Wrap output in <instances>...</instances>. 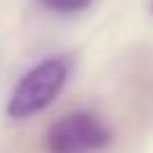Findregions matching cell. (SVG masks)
I'll list each match as a JSON object with an SVG mask.
<instances>
[{
	"label": "cell",
	"mask_w": 153,
	"mask_h": 153,
	"mask_svg": "<svg viewBox=\"0 0 153 153\" xmlns=\"http://www.w3.org/2000/svg\"><path fill=\"white\" fill-rule=\"evenodd\" d=\"M69 71L71 61L66 56H49V59L38 61L36 66H31L10 92V100L5 105L8 117L28 120L33 115L44 112L49 105H54V100L66 87Z\"/></svg>",
	"instance_id": "1"
},
{
	"label": "cell",
	"mask_w": 153,
	"mask_h": 153,
	"mask_svg": "<svg viewBox=\"0 0 153 153\" xmlns=\"http://www.w3.org/2000/svg\"><path fill=\"white\" fill-rule=\"evenodd\" d=\"M112 143V130L94 112H66L49 125L44 135L46 153H97Z\"/></svg>",
	"instance_id": "2"
},
{
	"label": "cell",
	"mask_w": 153,
	"mask_h": 153,
	"mask_svg": "<svg viewBox=\"0 0 153 153\" xmlns=\"http://www.w3.org/2000/svg\"><path fill=\"white\" fill-rule=\"evenodd\" d=\"M46 10L51 13H61V16H74V13H82L92 5L94 0H38Z\"/></svg>",
	"instance_id": "3"
},
{
	"label": "cell",
	"mask_w": 153,
	"mask_h": 153,
	"mask_svg": "<svg viewBox=\"0 0 153 153\" xmlns=\"http://www.w3.org/2000/svg\"><path fill=\"white\" fill-rule=\"evenodd\" d=\"M151 13H153V3H151Z\"/></svg>",
	"instance_id": "4"
}]
</instances>
